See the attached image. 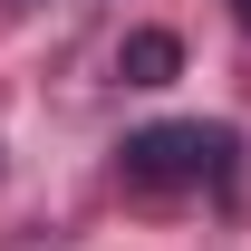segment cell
<instances>
[{
    "label": "cell",
    "mask_w": 251,
    "mask_h": 251,
    "mask_svg": "<svg viewBox=\"0 0 251 251\" xmlns=\"http://www.w3.org/2000/svg\"><path fill=\"white\" fill-rule=\"evenodd\" d=\"M242 174V135L232 126H145L126 135V184L135 193H232Z\"/></svg>",
    "instance_id": "cell-1"
},
{
    "label": "cell",
    "mask_w": 251,
    "mask_h": 251,
    "mask_svg": "<svg viewBox=\"0 0 251 251\" xmlns=\"http://www.w3.org/2000/svg\"><path fill=\"white\" fill-rule=\"evenodd\" d=\"M116 77H126V87H174V77H184V39H174V29H135L116 49Z\"/></svg>",
    "instance_id": "cell-2"
},
{
    "label": "cell",
    "mask_w": 251,
    "mask_h": 251,
    "mask_svg": "<svg viewBox=\"0 0 251 251\" xmlns=\"http://www.w3.org/2000/svg\"><path fill=\"white\" fill-rule=\"evenodd\" d=\"M232 20H242V29H251V0H232Z\"/></svg>",
    "instance_id": "cell-3"
}]
</instances>
